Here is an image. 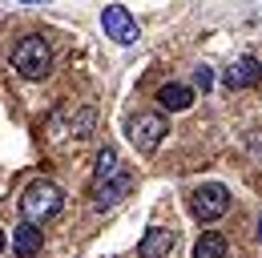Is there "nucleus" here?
Wrapping results in <instances>:
<instances>
[{"mask_svg":"<svg viewBox=\"0 0 262 258\" xmlns=\"http://www.w3.org/2000/svg\"><path fill=\"white\" fill-rule=\"evenodd\" d=\"M125 174V165H121V154L113 149V145H105L97 154V169H93V186H105V182H113V178H121Z\"/></svg>","mask_w":262,"mask_h":258,"instance_id":"11","label":"nucleus"},{"mask_svg":"<svg viewBox=\"0 0 262 258\" xmlns=\"http://www.w3.org/2000/svg\"><path fill=\"white\" fill-rule=\"evenodd\" d=\"M194 258H226V238L218 230H206L194 246Z\"/></svg>","mask_w":262,"mask_h":258,"instance_id":"13","label":"nucleus"},{"mask_svg":"<svg viewBox=\"0 0 262 258\" xmlns=\"http://www.w3.org/2000/svg\"><path fill=\"white\" fill-rule=\"evenodd\" d=\"M101 29H105V36H109L113 45H133V40H137V20L129 16L125 4H105Z\"/></svg>","mask_w":262,"mask_h":258,"instance_id":"6","label":"nucleus"},{"mask_svg":"<svg viewBox=\"0 0 262 258\" xmlns=\"http://www.w3.org/2000/svg\"><path fill=\"white\" fill-rule=\"evenodd\" d=\"M129 190H133V174L125 169L121 178H113V182H105V186H93V210H113V206H121L125 198H129Z\"/></svg>","mask_w":262,"mask_h":258,"instance_id":"7","label":"nucleus"},{"mask_svg":"<svg viewBox=\"0 0 262 258\" xmlns=\"http://www.w3.org/2000/svg\"><path fill=\"white\" fill-rule=\"evenodd\" d=\"M12 69L25 77V81H45L49 73H53V49H49V40L45 36H25V40H16V49H12Z\"/></svg>","mask_w":262,"mask_h":258,"instance_id":"2","label":"nucleus"},{"mask_svg":"<svg viewBox=\"0 0 262 258\" xmlns=\"http://www.w3.org/2000/svg\"><path fill=\"white\" fill-rule=\"evenodd\" d=\"M258 77H262L258 57H242V61H234L226 73H222L226 89H250V85H258Z\"/></svg>","mask_w":262,"mask_h":258,"instance_id":"9","label":"nucleus"},{"mask_svg":"<svg viewBox=\"0 0 262 258\" xmlns=\"http://www.w3.org/2000/svg\"><path fill=\"white\" fill-rule=\"evenodd\" d=\"M25 4H49V0H25Z\"/></svg>","mask_w":262,"mask_h":258,"instance_id":"16","label":"nucleus"},{"mask_svg":"<svg viewBox=\"0 0 262 258\" xmlns=\"http://www.w3.org/2000/svg\"><path fill=\"white\" fill-rule=\"evenodd\" d=\"M12 250H16V258H36L40 254V226L20 222L12 230Z\"/></svg>","mask_w":262,"mask_h":258,"instance_id":"10","label":"nucleus"},{"mask_svg":"<svg viewBox=\"0 0 262 258\" xmlns=\"http://www.w3.org/2000/svg\"><path fill=\"white\" fill-rule=\"evenodd\" d=\"M173 246H178V234L169 226H149L145 238L137 242V258H169Z\"/></svg>","mask_w":262,"mask_h":258,"instance_id":"8","label":"nucleus"},{"mask_svg":"<svg viewBox=\"0 0 262 258\" xmlns=\"http://www.w3.org/2000/svg\"><path fill=\"white\" fill-rule=\"evenodd\" d=\"M97 121L93 105H61L49 121V137L53 141H65V137H89V129Z\"/></svg>","mask_w":262,"mask_h":258,"instance_id":"3","label":"nucleus"},{"mask_svg":"<svg viewBox=\"0 0 262 258\" xmlns=\"http://www.w3.org/2000/svg\"><path fill=\"white\" fill-rule=\"evenodd\" d=\"M158 105L169 109V113H182V109L194 105V89H190V85H162V89H158Z\"/></svg>","mask_w":262,"mask_h":258,"instance_id":"12","label":"nucleus"},{"mask_svg":"<svg viewBox=\"0 0 262 258\" xmlns=\"http://www.w3.org/2000/svg\"><path fill=\"white\" fill-rule=\"evenodd\" d=\"M165 133H169V125L162 113H137L129 121V141L137 145V154H154L165 141Z\"/></svg>","mask_w":262,"mask_h":258,"instance_id":"5","label":"nucleus"},{"mask_svg":"<svg viewBox=\"0 0 262 258\" xmlns=\"http://www.w3.org/2000/svg\"><path fill=\"white\" fill-rule=\"evenodd\" d=\"M190 210H194L198 222H218L230 210V190L222 182H206V186H198L190 193Z\"/></svg>","mask_w":262,"mask_h":258,"instance_id":"4","label":"nucleus"},{"mask_svg":"<svg viewBox=\"0 0 262 258\" xmlns=\"http://www.w3.org/2000/svg\"><path fill=\"white\" fill-rule=\"evenodd\" d=\"M0 250H4V230H0Z\"/></svg>","mask_w":262,"mask_h":258,"instance_id":"17","label":"nucleus"},{"mask_svg":"<svg viewBox=\"0 0 262 258\" xmlns=\"http://www.w3.org/2000/svg\"><path fill=\"white\" fill-rule=\"evenodd\" d=\"M254 234H258V242H262V214H258V230H254Z\"/></svg>","mask_w":262,"mask_h":258,"instance_id":"15","label":"nucleus"},{"mask_svg":"<svg viewBox=\"0 0 262 258\" xmlns=\"http://www.w3.org/2000/svg\"><path fill=\"white\" fill-rule=\"evenodd\" d=\"M61 210H65V193L49 178L29 182V190L20 193V214H25V222H33V226H45L49 218H57Z\"/></svg>","mask_w":262,"mask_h":258,"instance_id":"1","label":"nucleus"},{"mask_svg":"<svg viewBox=\"0 0 262 258\" xmlns=\"http://www.w3.org/2000/svg\"><path fill=\"white\" fill-rule=\"evenodd\" d=\"M194 85H198V89H202V93H206V89L214 85V73H210L206 64H198V69H194Z\"/></svg>","mask_w":262,"mask_h":258,"instance_id":"14","label":"nucleus"}]
</instances>
